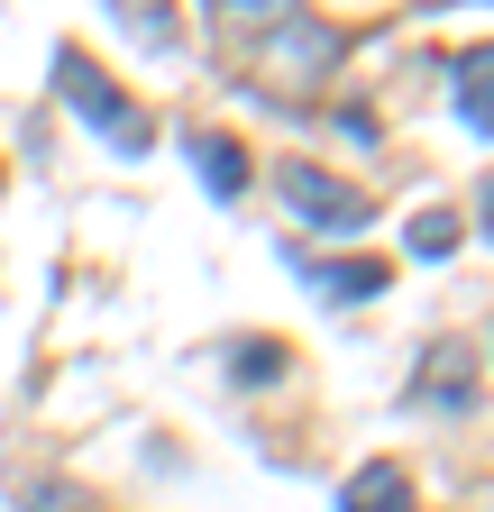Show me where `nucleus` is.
<instances>
[{
    "label": "nucleus",
    "instance_id": "nucleus-13",
    "mask_svg": "<svg viewBox=\"0 0 494 512\" xmlns=\"http://www.w3.org/2000/svg\"><path fill=\"white\" fill-rule=\"evenodd\" d=\"M476 220H485V238H494V174H485V192H476Z\"/></svg>",
    "mask_w": 494,
    "mask_h": 512
},
{
    "label": "nucleus",
    "instance_id": "nucleus-1",
    "mask_svg": "<svg viewBox=\"0 0 494 512\" xmlns=\"http://www.w3.org/2000/svg\"><path fill=\"white\" fill-rule=\"evenodd\" d=\"M55 83H65V101L83 110V128H101L110 147H129V156H138V147L156 138V119H147V110H138L129 92H119V83L101 74L92 55H74V46H65V55H55Z\"/></svg>",
    "mask_w": 494,
    "mask_h": 512
},
{
    "label": "nucleus",
    "instance_id": "nucleus-4",
    "mask_svg": "<svg viewBox=\"0 0 494 512\" xmlns=\"http://www.w3.org/2000/svg\"><path fill=\"white\" fill-rule=\"evenodd\" d=\"M467 394H476V348H467V339H440V348L421 357V403L467 412Z\"/></svg>",
    "mask_w": 494,
    "mask_h": 512
},
{
    "label": "nucleus",
    "instance_id": "nucleus-6",
    "mask_svg": "<svg viewBox=\"0 0 494 512\" xmlns=\"http://www.w3.org/2000/svg\"><path fill=\"white\" fill-rule=\"evenodd\" d=\"M339 512H412V476H403L394 458H376V467H357V476L339 485Z\"/></svg>",
    "mask_w": 494,
    "mask_h": 512
},
{
    "label": "nucleus",
    "instance_id": "nucleus-8",
    "mask_svg": "<svg viewBox=\"0 0 494 512\" xmlns=\"http://www.w3.org/2000/svg\"><path fill=\"white\" fill-rule=\"evenodd\" d=\"M449 74H458V110H467L476 128H494V37H476Z\"/></svg>",
    "mask_w": 494,
    "mask_h": 512
},
{
    "label": "nucleus",
    "instance_id": "nucleus-2",
    "mask_svg": "<svg viewBox=\"0 0 494 512\" xmlns=\"http://www.w3.org/2000/svg\"><path fill=\"white\" fill-rule=\"evenodd\" d=\"M275 183H284V202H293V220H302V229H366V192H357V183H339L330 165H302V156H293Z\"/></svg>",
    "mask_w": 494,
    "mask_h": 512
},
{
    "label": "nucleus",
    "instance_id": "nucleus-9",
    "mask_svg": "<svg viewBox=\"0 0 494 512\" xmlns=\"http://www.w3.org/2000/svg\"><path fill=\"white\" fill-rule=\"evenodd\" d=\"M110 19L129 28L138 46H156V55H165V46L183 37V28H174V0H110Z\"/></svg>",
    "mask_w": 494,
    "mask_h": 512
},
{
    "label": "nucleus",
    "instance_id": "nucleus-12",
    "mask_svg": "<svg viewBox=\"0 0 494 512\" xmlns=\"http://www.w3.org/2000/svg\"><path fill=\"white\" fill-rule=\"evenodd\" d=\"M19 503H28V512H92V494H74V485H55V476L19 485Z\"/></svg>",
    "mask_w": 494,
    "mask_h": 512
},
{
    "label": "nucleus",
    "instance_id": "nucleus-10",
    "mask_svg": "<svg viewBox=\"0 0 494 512\" xmlns=\"http://www.w3.org/2000/svg\"><path fill=\"white\" fill-rule=\"evenodd\" d=\"M458 238H467V220H458V211H421V220H412V229H403V247H412V256H421V266H430V256H449V247H458Z\"/></svg>",
    "mask_w": 494,
    "mask_h": 512
},
{
    "label": "nucleus",
    "instance_id": "nucleus-11",
    "mask_svg": "<svg viewBox=\"0 0 494 512\" xmlns=\"http://www.w3.org/2000/svg\"><path fill=\"white\" fill-rule=\"evenodd\" d=\"M229 375H238V384H275V375H284V348H275V339H238V348H229Z\"/></svg>",
    "mask_w": 494,
    "mask_h": 512
},
{
    "label": "nucleus",
    "instance_id": "nucleus-7",
    "mask_svg": "<svg viewBox=\"0 0 494 512\" xmlns=\"http://www.w3.org/2000/svg\"><path fill=\"white\" fill-rule=\"evenodd\" d=\"M193 174L220 192V202H238V192H247V147L220 138V128H202V138H193Z\"/></svg>",
    "mask_w": 494,
    "mask_h": 512
},
{
    "label": "nucleus",
    "instance_id": "nucleus-3",
    "mask_svg": "<svg viewBox=\"0 0 494 512\" xmlns=\"http://www.w3.org/2000/svg\"><path fill=\"white\" fill-rule=\"evenodd\" d=\"M293 275H302V284H321L330 302H376V293L394 284L385 256H302V247H293Z\"/></svg>",
    "mask_w": 494,
    "mask_h": 512
},
{
    "label": "nucleus",
    "instance_id": "nucleus-5",
    "mask_svg": "<svg viewBox=\"0 0 494 512\" xmlns=\"http://www.w3.org/2000/svg\"><path fill=\"white\" fill-rule=\"evenodd\" d=\"M211 19H220V37H238V46H266V37H284V28L302 19V0H211Z\"/></svg>",
    "mask_w": 494,
    "mask_h": 512
}]
</instances>
